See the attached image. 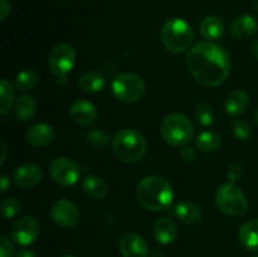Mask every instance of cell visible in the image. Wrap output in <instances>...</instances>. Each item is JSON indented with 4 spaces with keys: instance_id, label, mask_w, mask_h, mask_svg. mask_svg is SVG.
I'll return each mask as SVG.
<instances>
[{
    "instance_id": "obj_2",
    "label": "cell",
    "mask_w": 258,
    "mask_h": 257,
    "mask_svg": "<svg viewBox=\"0 0 258 257\" xmlns=\"http://www.w3.org/2000/svg\"><path fill=\"white\" fill-rule=\"evenodd\" d=\"M136 198L148 211L160 212L171 206L174 191L166 179L159 175H149L141 179L136 186Z\"/></svg>"
},
{
    "instance_id": "obj_29",
    "label": "cell",
    "mask_w": 258,
    "mask_h": 257,
    "mask_svg": "<svg viewBox=\"0 0 258 257\" xmlns=\"http://www.w3.org/2000/svg\"><path fill=\"white\" fill-rule=\"evenodd\" d=\"M197 120L201 125L211 126L216 120V113H214L213 107L207 102H199L196 107Z\"/></svg>"
},
{
    "instance_id": "obj_27",
    "label": "cell",
    "mask_w": 258,
    "mask_h": 257,
    "mask_svg": "<svg viewBox=\"0 0 258 257\" xmlns=\"http://www.w3.org/2000/svg\"><path fill=\"white\" fill-rule=\"evenodd\" d=\"M39 82V73L35 70H24L19 72L15 77V86L20 91H28L34 88Z\"/></svg>"
},
{
    "instance_id": "obj_4",
    "label": "cell",
    "mask_w": 258,
    "mask_h": 257,
    "mask_svg": "<svg viewBox=\"0 0 258 257\" xmlns=\"http://www.w3.org/2000/svg\"><path fill=\"white\" fill-rule=\"evenodd\" d=\"M160 39L166 50L180 54L190 49L194 40V33L190 25L180 18L166 20L160 30Z\"/></svg>"
},
{
    "instance_id": "obj_16",
    "label": "cell",
    "mask_w": 258,
    "mask_h": 257,
    "mask_svg": "<svg viewBox=\"0 0 258 257\" xmlns=\"http://www.w3.org/2000/svg\"><path fill=\"white\" fill-rule=\"evenodd\" d=\"M258 32V23L252 15L243 14L237 17L231 24V34L236 39H248Z\"/></svg>"
},
{
    "instance_id": "obj_15",
    "label": "cell",
    "mask_w": 258,
    "mask_h": 257,
    "mask_svg": "<svg viewBox=\"0 0 258 257\" xmlns=\"http://www.w3.org/2000/svg\"><path fill=\"white\" fill-rule=\"evenodd\" d=\"M54 139V131L48 123H37L33 125L25 134V141L33 148H44L48 146Z\"/></svg>"
},
{
    "instance_id": "obj_22",
    "label": "cell",
    "mask_w": 258,
    "mask_h": 257,
    "mask_svg": "<svg viewBox=\"0 0 258 257\" xmlns=\"http://www.w3.org/2000/svg\"><path fill=\"white\" fill-rule=\"evenodd\" d=\"M82 189L86 196L92 199H102L107 194V184L97 175H88L83 179Z\"/></svg>"
},
{
    "instance_id": "obj_28",
    "label": "cell",
    "mask_w": 258,
    "mask_h": 257,
    "mask_svg": "<svg viewBox=\"0 0 258 257\" xmlns=\"http://www.w3.org/2000/svg\"><path fill=\"white\" fill-rule=\"evenodd\" d=\"M111 136L105 128H93L87 133V143L93 148H105L110 144Z\"/></svg>"
},
{
    "instance_id": "obj_6",
    "label": "cell",
    "mask_w": 258,
    "mask_h": 257,
    "mask_svg": "<svg viewBox=\"0 0 258 257\" xmlns=\"http://www.w3.org/2000/svg\"><path fill=\"white\" fill-rule=\"evenodd\" d=\"M216 203L222 213L231 217H239L248 209V201L236 183L223 184L216 194Z\"/></svg>"
},
{
    "instance_id": "obj_11",
    "label": "cell",
    "mask_w": 258,
    "mask_h": 257,
    "mask_svg": "<svg viewBox=\"0 0 258 257\" xmlns=\"http://www.w3.org/2000/svg\"><path fill=\"white\" fill-rule=\"evenodd\" d=\"M50 217L53 222L63 228H72L77 226L81 219L78 207L70 199H59L55 202L50 209Z\"/></svg>"
},
{
    "instance_id": "obj_19",
    "label": "cell",
    "mask_w": 258,
    "mask_h": 257,
    "mask_svg": "<svg viewBox=\"0 0 258 257\" xmlns=\"http://www.w3.org/2000/svg\"><path fill=\"white\" fill-rule=\"evenodd\" d=\"M249 105V96L243 90H234L226 100V111L231 116H239L246 112Z\"/></svg>"
},
{
    "instance_id": "obj_32",
    "label": "cell",
    "mask_w": 258,
    "mask_h": 257,
    "mask_svg": "<svg viewBox=\"0 0 258 257\" xmlns=\"http://www.w3.org/2000/svg\"><path fill=\"white\" fill-rule=\"evenodd\" d=\"M15 248L7 236L0 237V257H14Z\"/></svg>"
},
{
    "instance_id": "obj_12",
    "label": "cell",
    "mask_w": 258,
    "mask_h": 257,
    "mask_svg": "<svg viewBox=\"0 0 258 257\" xmlns=\"http://www.w3.org/2000/svg\"><path fill=\"white\" fill-rule=\"evenodd\" d=\"M120 252L122 257H148L150 254L146 241L135 232H127L121 237Z\"/></svg>"
},
{
    "instance_id": "obj_44",
    "label": "cell",
    "mask_w": 258,
    "mask_h": 257,
    "mask_svg": "<svg viewBox=\"0 0 258 257\" xmlns=\"http://www.w3.org/2000/svg\"><path fill=\"white\" fill-rule=\"evenodd\" d=\"M256 257H258V256H256Z\"/></svg>"
},
{
    "instance_id": "obj_38",
    "label": "cell",
    "mask_w": 258,
    "mask_h": 257,
    "mask_svg": "<svg viewBox=\"0 0 258 257\" xmlns=\"http://www.w3.org/2000/svg\"><path fill=\"white\" fill-rule=\"evenodd\" d=\"M0 144H2V150H3V156H2V160H0V165H4L5 160H7V145H5L4 140L0 141Z\"/></svg>"
},
{
    "instance_id": "obj_9",
    "label": "cell",
    "mask_w": 258,
    "mask_h": 257,
    "mask_svg": "<svg viewBox=\"0 0 258 257\" xmlns=\"http://www.w3.org/2000/svg\"><path fill=\"white\" fill-rule=\"evenodd\" d=\"M49 174L53 180L63 186L75 185L81 176V168L75 160L66 156L53 159L49 164Z\"/></svg>"
},
{
    "instance_id": "obj_10",
    "label": "cell",
    "mask_w": 258,
    "mask_h": 257,
    "mask_svg": "<svg viewBox=\"0 0 258 257\" xmlns=\"http://www.w3.org/2000/svg\"><path fill=\"white\" fill-rule=\"evenodd\" d=\"M40 233V226L33 216H24L17 219L10 228V236L15 243L20 246H29Z\"/></svg>"
},
{
    "instance_id": "obj_40",
    "label": "cell",
    "mask_w": 258,
    "mask_h": 257,
    "mask_svg": "<svg viewBox=\"0 0 258 257\" xmlns=\"http://www.w3.org/2000/svg\"><path fill=\"white\" fill-rule=\"evenodd\" d=\"M150 257H165V256H164V253L161 251H158V249H155V251L151 252Z\"/></svg>"
},
{
    "instance_id": "obj_24",
    "label": "cell",
    "mask_w": 258,
    "mask_h": 257,
    "mask_svg": "<svg viewBox=\"0 0 258 257\" xmlns=\"http://www.w3.org/2000/svg\"><path fill=\"white\" fill-rule=\"evenodd\" d=\"M201 33L206 39H218L224 33V23L218 17H207L201 24Z\"/></svg>"
},
{
    "instance_id": "obj_21",
    "label": "cell",
    "mask_w": 258,
    "mask_h": 257,
    "mask_svg": "<svg viewBox=\"0 0 258 257\" xmlns=\"http://www.w3.org/2000/svg\"><path fill=\"white\" fill-rule=\"evenodd\" d=\"M77 86L85 93H97L105 87V78L101 73L90 71V72H86L80 76Z\"/></svg>"
},
{
    "instance_id": "obj_37",
    "label": "cell",
    "mask_w": 258,
    "mask_h": 257,
    "mask_svg": "<svg viewBox=\"0 0 258 257\" xmlns=\"http://www.w3.org/2000/svg\"><path fill=\"white\" fill-rule=\"evenodd\" d=\"M15 257H37V254L32 249H22L20 252H18Z\"/></svg>"
},
{
    "instance_id": "obj_33",
    "label": "cell",
    "mask_w": 258,
    "mask_h": 257,
    "mask_svg": "<svg viewBox=\"0 0 258 257\" xmlns=\"http://www.w3.org/2000/svg\"><path fill=\"white\" fill-rule=\"evenodd\" d=\"M227 175H228L229 180H231L232 183H234V181L239 180V179L243 176V168H242L241 164H238V163L232 164V165L229 166Z\"/></svg>"
},
{
    "instance_id": "obj_14",
    "label": "cell",
    "mask_w": 258,
    "mask_h": 257,
    "mask_svg": "<svg viewBox=\"0 0 258 257\" xmlns=\"http://www.w3.org/2000/svg\"><path fill=\"white\" fill-rule=\"evenodd\" d=\"M42 169L37 164H24L17 168L14 173V181L19 188L29 189L38 185L42 180Z\"/></svg>"
},
{
    "instance_id": "obj_26",
    "label": "cell",
    "mask_w": 258,
    "mask_h": 257,
    "mask_svg": "<svg viewBox=\"0 0 258 257\" xmlns=\"http://www.w3.org/2000/svg\"><path fill=\"white\" fill-rule=\"evenodd\" d=\"M15 91L10 82H8L5 78L0 81V113L5 115L9 112L14 103Z\"/></svg>"
},
{
    "instance_id": "obj_41",
    "label": "cell",
    "mask_w": 258,
    "mask_h": 257,
    "mask_svg": "<svg viewBox=\"0 0 258 257\" xmlns=\"http://www.w3.org/2000/svg\"><path fill=\"white\" fill-rule=\"evenodd\" d=\"M254 120H256V125H257V127H258V110H257V112H256V116H254Z\"/></svg>"
},
{
    "instance_id": "obj_5",
    "label": "cell",
    "mask_w": 258,
    "mask_h": 257,
    "mask_svg": "<svg viewBox=\"0 0 258 257\" xmlns=\"http://www.w3.org/2000/svg\"><path fill=\"white\" fill-rule=\"evenodd\" d=\"M160 134L166 143L181 148L191 141L194 127L185 115L174 112L163 118L160 123Z\"/></svg>"
},
{
    "instance_id": "obj_31",
    "label": "cell",
    "mask_w": 258,
    "mask_h": 257,
    "mask_svg": "<svg viewBox=\"0 0 258 257\" xmlns=\"http://www.w3.org/2000/svg\"><path fill=\"white\" fill-rule=\"evenodd\" d=\"M232 130H233L234 135L239 139V140H249V139L253 136V131H252L251 126L243 120H239V118H236V120L232 122Z\"/></svg>"
},
{
    "instance_id": "obj_36",
    "label": "cell",
    "mask_w": 258,
    "mask_h": 257,
    "mask_svg": "<svg viewBox=\"0 0 258 257\" xmlns=\"http://www.w3.org/2000/svg\"><path fill=\"white\" fill-rule=\"evenodd\" d=\"M9 184H10L9 178H8L7 175H4V174H2V176H0V191H2V193L7 191Z\"/></svg>"
},
{
    "instance_id": "obj_35",
    "label": "cell",
    "mask_w": 258,
    "mask_h": 257,
    "mask_svg": "<svg viewBox=\"0 0 258 257\" xmlns=\"http://www.w3.org/2000/svg\"><path fill=\"white\" fill-rule=\"evenodd\" d=\"M10 14V4L8 0H0V20L4 22Z\"/></svg>"
},
{
    "instance_id": "obj_18",
    "label": "cell",
    "mask_w": 258,
    "mask_h": 257,
    "mask_svg": "<svg viewBox=\"0 0 258 257\" xmlns=\"http://www.w3.org/2000/svg\"><path fill=\"white\" fill-rule=\"evenodd\" d=\"M173 214L181 221L183 223L189 224V226H193L201 222L202 219V211L197 204L191 203V202H180V203L176 204L173 208Z\"/></svg>"
},
{
    "instance_id": "obj_8",
    "label": "cell",
    "mask_w": 258,
    "mask_h": 257,
    "mask_svg": "<svg viewBox=\"0 0 258 257\" xmlns=\"http://www.w3.org/2000/svg\"><path fill=\"white\" fill-rule=\"evenodd\" d=\"M75 62V48L70 43H59L53 48L48 58V67L59 85L67 83V76L72 71Z\"/></svg>"
},
{
    "instance_id": "obj_7",
    "label": "cell",
    "mask_w": 258,
    "mask_h": 257,
    "mask_svg": "<svg viewBox=\"0 0 258 257\" xmlns=\"http://www.w3.org/2000/svg\"><path fill=\"white\" fill-rule=\"evenodd\" d=\"M145 82L136 73H121L112 81L113 95L123 103H135L140 101L145 93Z\"/></svg>"
},
{
    "instance_id": "obj_17",
    "label": "cell",
    "mask_w": 258,
    "mask_h": 257,
    "mask_svg": "<svg viewBox=\"0 0 258 257\" xmlns=\"http://www.w3.org/2000/svg\"><path fill=\"white\" fill-rule=\"evenodd\" d=\"M154 237L160 244H170L178 236V229L173 219L168 217H160L156 219L153 228Z\"/></svg>"
},
{
    "instance_id": "obj_30",
    "label": "cell",
    "mask_w": 258,
    "mask_h": 257,
    "mask_svg": "<svg viewBox=\"0 0 258 257\" xmlns=\"http://www.w3.org/2000/svg\"><path fill=\"white\" fill-rule=\"evenodd\" d=\"M23 203L20 199L15 198V197H10L7 198L2 203V213L4 218H13V217L18 216L22 212Z\"/></svg>"
},
{
    "instance_id": "obj_34",
    "label": "cell",
    "mask_w": 258,
    "mask_h": 257,
    "mask_svg": "<svg viewBox=\"0 0 258 257\" xmlns=\"http://www.w3.org/2000/svg\"><path fill=\"white\" fill-rule=\"evenodd\" d=\"M179 155H180V158L183 159L185 163H193V161L196 160V158H197L196 150H194L193 148H190V146H188V145L181 146L180 151H179Z\"/></svg>"
},
{
    "instance_id": "obj_39",
    "label": "cell",
    "mask_w": 258,
    "mask_h": 257,
    "mask_svg": "<svg viewBox=\"0 0 258 257\" xmlns=\"http://www.w3.org/2000/svg\"><path fill=\"white\" fill-rule=\"evenodd\" d=\"M252 54H253V57L258 60V39L253 43V45H252Z\"/></svg>"
},
{
    "instance_id": "obj_42",
    "label": "cell",
    "mask_w": 258,
    "mask_h": 257,
    "mask_svg": "<svg viewBox=\"0 0 258 257\" xmlns=\"http://www.w3.org/2000/svg\"><path fill=\"white\" fill-rule=\"evenodd\" d=\"M254 9H256V12H258V0L254 2Z\"/></svg>"
},
{
    "instance_id": "obj_23",
    "label": "cell",
    "mask_w": 258,
    "mask_h": 257,
    "mask_svg": "<svg viewBox=\"0 0 258 257\" xmlns=\"http://www.w3.org/2000/svg\"><path fill=\"white\" fill-rule=\"evenodd\" d=\"M35 111H37V101L33 96L23 95L15 101L14 113L19 121L32 120Z\"/></svg>"
},
{
    "instance_id": "obj_25",
    "label": "cell",
    "mask_w": 258,
    "mask_h": 257,
    "mask_svg": "<svg viewBox=\"0 0 258 257\" xmlns=\"http://www.w3.org/2000/svg\"><path fill=\"white\" fill-rule=\"evenodd\" d=\"M222 139L214 131H203L196 139V146L204 153H212L221 148Z\"/></svg>"
},
{
    "instance_id": "obj_13",
    "label": "cell",
    "mask_w": 258,
    "mask_h": 257,
    "mask_svg": "<svg viewBox=\"0 0 258 257\" xmlns=\"http://www.w3.org/2000/svg\"><path fill=\"white\" fill-rule=\"evenodd\" d=\"M70 115L73 122L78 126L88 127L96 122L98 113L93 103L86 100H77L71 105Z\"/></svg>"
},
{
    "instance_id": "obj_20",
    "label": "cell",
    "mask_w": 258,
    "mask_h": 257,
    "mask_svg": "<svg viewBox=\"0 0 258 257\" xmlns=\"http://www.w3.org/2000/svg\"><path fill=\"white\" fill-rule=\"evenodd\" d=\"M239 242L246 249L258 252V219L246 222L239 229Z\"/></svg>"
},
{
    "instance_id": "obj_1",
    "label": "cell",
    "mask_w": 258,
    "mask_h": 257,
    "mask_svg": "<svg viewBox=\"0 0 258 257\" xmlns=\"http://www.w3.org/2000/svg\"><path fill=\"white\" fill-rule=\"evenodd\" d=\"M186 67L199 83L217 87L228 78L231 58L226 48L207 40L199 42L189 49Z\"/></svg>"
},
{
    "instance_id": "obj_3",
    "label": "cell",
    "mask_w": 258,
    "mask_h": 257,
    "mask_svg": "<svg viewBox=\"0 0 258 257\" xmlns=\"http://www.w3.org/2000/svg\"><path fill=\"white\" fill-rule=\"evenodd\" d=\"M112 148L117 159L123 163L133 164L144 158L148 149V143L140 131L123 128L113 136Z\"/></svg>"
},
{
    "instance_id": "obj_43",
    "label": "cell",
    "mask_w": 258,
    "mask_h": 257,
    "mask_svg": "<svg viewBox=\"0 0 258 257\" xmlns=\"http://www.w3.org/2000/svg\"><path fill=\"white\" fill-rule=\"evenodd\" d=\"M62 257H76V256H72V254H66V256H62Z\"/></svg>"
}]
</instances>
